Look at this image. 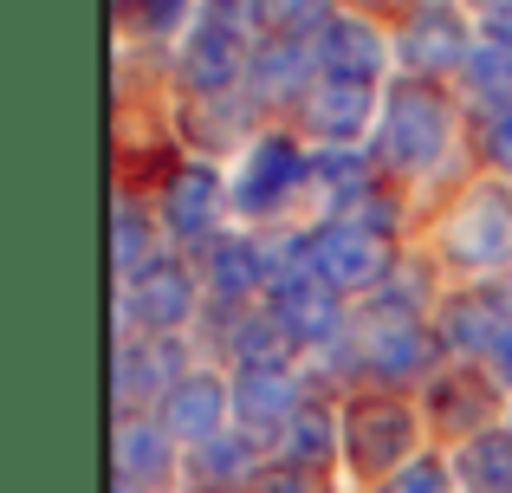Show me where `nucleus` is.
Instances as JSON below:
<instances>
[{
    "mask_svg": "<svg viewBox=\"0 0 512 493\" xmlns=\"http://www.w3.org/2000/svg\"><path fill=\"white\" fill-rule=\"evenodd\" d=\"M448 130H454V111L441 98L435 78H402L383 104V130H376V150H383L389 169H428L441 150H448Z\"/></svg>",
    "mask_w": 512,
    "mask_h": 493,
    "instance_id": "nucleus-1",
    "label": "nucleus"
},
{
    "mask_svg": "<svg viewBox=\"0 0 512 493\" xmlns=\"http://www.w3.org/2000/svg\"><path fill=\"white\" fill-rule=\"evenodd\" d=\"M441 351V331H422L415 318H396V312H376L357 338L344 344L350 370L370 383H409V377H428Z\"/></svg>",
    "mask_w": 512,
    "mask_h": 493,
    "instance_id": "nucleus-2",
    "label": "nucleus"
},
{
    "mask_svg": "<svg viewBox=\"0 0 512 493\" xmlns=\"http://www.w3.org/2000/svg\"><path fill=\"white\" fill-rule=\"evenodd\" d=\"M344 448L357 461V474H383V468H409L415 448V409L396 396H357L344 409Z\"/></svg>",
    "mask_w": 512,
    "mask_h": 493,
    "instance_id": "nucleus-3",
    "label": "nucleus"
},
{
    "mask_svg": "<svg viewBox=\"0 0 512 493\" xmlns=\"http://www.w3.org/2000/svg\"><path fill=\"white\" fill-rule=\"evenodd\" d=\"M312 273L331 292H376L396 273V260H389V241H376L363 228H344V221H325L312 234Z\"/></svg>",
    "mask_w": 512,
    "mask_h": 493,
    "instance_id": "nucleus-4",
    "label": "nucleus"
},
{
    "mask_svg": "<svg viewBox=\"0 0 512 493\" xmlns=\"http://www.w3.org/2000/svg\"><path fill=\"white\" fill-rule=\"evenodd\" d=\"M402 59H409L415 78H448L474 59L467 46V20L448 7V0H415L409 26H402Z\"/></svg>",
    "mask_w": 512,
    "mask_h": 493,
    "instance_id": "nucleus-5",
    "label": "nucleus"
},
{
    "mask_svg": "<svg viewBox=\"0 0 512 493\" xmlns=\"http://www.w3.org/2000/svg\"><path fill=\"white\" fill-rule=\"evenodd\" d=\"M188 312H195V273H188L182 260H163V253H156L143 273H130L124 305H117V318H124V325L137 318L150 338L156 331H175Z\"/></svg>",
    "mask_w": 512,
    "mask_h": 493,
    "instance_id": "nucleus-6",
    "label": "nucleus"
},
{
    "mask_svg": "<svg viewBox=\"0 0 512 493\" xmlns=\"http://www.w3.org/2000/svg\"><path fill=\"white\" fill-rule=\"evenodd\" d=\"M305 169L312 163H305V150L292 137H260L247 150V163H240V176H234V208L240 215H273L305 182Z\"/></svg>",
    "mask_w": 512,
    "mask_h": 493,
    "instance_id": "nucleus-7",
    "label": "nucleus"
},
{
    "mask_svg": "<svg viewBox=\"0 0 512 493\" xmlns=\"http://www.w3.org/2000/svg\"><path fill=\"white\" fill-rule=\"evenodd\" d=\"M448 253L461 266H500L512 253V195L506 189H474L448 215Z\"/></svg>",
    "mask_w": 512,
    "mask_h": 493,
    "instance_id": "nucleus-8",
    "label": "nucleus"
},
{
    "mask_svg": "<svg viewBox=\"0 0 512 493\" xmlns=\"http://www.w3.org/2000/svg\"><path fill=\"white\" fill-rule=\"evenodd\" d=\"M266 305H273V318L286 325L292 344H338V331H344V292H331L318 273L279 279L266 292Z\"/></svg>",
    "mask_w": 512,
    "mask_h": 493,
    "instance_id": "nucleus-9",
    "label": "nucleus"
},
{
    "mask_svg": "<svg viewBox=\"0 0 512 493\" xmlns=\"http://www.w3.org/2000/svg\"><path fill=\"white\" fill-rule=\"evenodd\" d=\"M240 72H253L240 26H234V20H201L195 33H188V46H182V78H188V91H195V98H227Z\"/></svg>",
    "mask_w": 512,
    "mask_h": 493,
    "instance_id": "nucleus-10",
    "label": "nucleus"
},
{
    "mask_svg": "<svg viewBox=\"0 0 512 493\" xmlns=\"http://www.w3.org/2000/svg\"><path fill=\"white\" fill-rule=\"evenodd\" d=\"M318 78H338V85H376V72L389 65V46L370 20L357 13H338V20L318 33Z\"/></svg>",
    "mask_w": 512,
    "mask_h": 493,
    "instance_id": "nucleus-11",
    "label": "nucleus"
},
{
    "mask_svg": "<svg viewBox=\"0 0 512 493\" xmlns=\"http://www.w3.org/2000/svg\"><path fill=\"white\" fill-rule=\"evenodd\" d=\"M506 331H512V292H500V286H467L461 299H448V312H441V344H448V351L493 357Z\"/></svg>",
    "mask_w": 512,
    "mask_h": 493,
    "instance_id": "nucleus-12",
    "label": "nucleus"
},
{
    "mask_svg": "<svg viewBox=\"0 0 512 493\" xmlns=\"http://www.w3.org/2000/svg\"><path fill=\"white\" fill-rule=\"evenodd\" d=\"M188 370H182V357H175V344L169 338H150V344H137V338H124L117 344V377H111V390H117V409L124 416H137V403L143 396H156V390H175Z\"/></svg>",
    "mask_w": 512,
    "mask_h": 493,
    "instance_id": "nucleus-13",
    "label": "nucleus"
},
{
    "mask_svg": "<svg viewBox=\"0 0 512 493\" xmlns=\"http://www.w3.org/2000/svg\"><path fill=\"white\" fill-rule=\"evenodd\" d=\"M214 208H221V176L201 163L175 169L163 182V202H156V215H163V228L175 241H208L214 234Z\"/></svg>",
    "mask_w": 512,
    "mask_h": 493,
    "instance_id": "nucleus-14",
    "label": "nucleus"
},
{
    "mask_svg": "<svg viewBox=\"0 0 512 493\" xmlns=\"http://www.w3.org/2000/svg\"><path fill=\"white\" fill-rule=\"evenodd\" d=\"M370 104H376L370 85H338V78H318V85L305 91L299 117H305V130H312V137H325L331 150H338V143H357L363 137Z\"/></svg>",
    "mask_w": 512,
    "mask_h": 493,
    "instance_id": "nucleus-15",
    "label": "nucleus"
},
{
    "mask_svg": "<svg viewBox=\"0 0 512 493\" xmlns=\"http://www.w3.org/2000/svg\"><path fill=\"white\" fill-rule=\"evenodd\" d=\"M234 409V390H221V377H182L175 390L163 396V429L175 442L201 448L221 435V416Z\"/></svg>",
    "mask_w": 512,
    "mask_h": 493,
    "instance_id": "nucleus-16",
    "label": "nucleus"
},
{
    "mask_svg": "<svg viewBox=\"0 0 512 493\" xmlns=\"http://www.w3.org/2000/svg\"><path fill=\"white\" fill-rule=\"evenodd\" d=\"M312 65H318V52L305 46V39H266L260 52H253V98L260 104H286V98H299L305 104V91L318 85L312 78Z\"/></svg>",
    "mask_w": 512,
    "mask_h": 493,
    "instance_id": "nucleus-17",
    "label": "nucleus"
},
{
    "mask_svg": "<svg viewBox=\"0 0 512 493\" xmlns=\"http://www.w3.org/2000/svg\"><path fill=\"white\" fill-rule=\"evenodd\" d=\"M175 461V435L156 416H117V481L156 487Z\"/></svg>",
    "mask_w": 512,
    "mask_h": 493,
    "instance_id": "nucleus-18",
    "label": "nucleus"
},
{
    "mask_svg": "<svg viewBox=\"0 0 512 493\" xmlns=\"http://www.w3.org/2000/svg\"><path fill=\"white\" fill-rule=\"evenodd\" d=\"M260 286H266V253H260V241H247V234L214 241V253H208V292H214V299L247 312V305L260 299Z\"/></svg>",
    "mask_w": 512,
    "mask_h": 493,
    "instance_id": "nucleus-19",
    "label": "nucleus"
},
{
    "mask_svg": "<svg viewBox=\"0 0 512 493\" xmlns=\"http://www.w3.org/2000/svg\"><path fill=\"white\" fill-rule=\"evenodd\" d=\"M299 377H292L286 364H273V370H240V383H234V416L247 422V429H266V422H292L299 416Z\"/></svg>",
    "mask_w": 512,
    "mask_h": 493,
    "instance_id": "nucleus-20",
    "label": "nucleus"
},
{
    "mask_svg": "<svg viewBox=\"0 0 512 493\" xmlns=\"http://www.w3.org/2000/svg\"><path fill=\"white\" fill-rule=\"evenodd\" d=\"M428 409H435V422L448 435H487L480 422H487V409H493V396H487V377H435L428 383Z\"/></svg>",
    "mask_w": 512,
    "mask_h": 493,
    "instance_id": "nucleus-21",
    "label": "nucleus"
},
{
    "mask_svg": "<svg viewBox=\"0 0 512 493\" xmlns=\"http://www.w3.org/2000/svg\"><path fill=\"white\" fill-rule=\"evenodd\" d=\"M454 474L467 481V493H512V429H487L474 442H461Z\"/></svg>",
    "mask_w": 512,
    "mask_h": 493,
    "instance_id": "nucleus-22",
    "label": "nucleus"
},
{
    "mask_svg": "<svg viewBox=\"0 0 512 493\" xmlns=\"http://www.w3.org/2000/svg\"><path fill=\"white\" fill-rule=\"evenodd\" d=\"M234 364L240 370H273L279 357H286V325L273 318V305H247V312H234Z\"/></svg>",
    "mask_w": 512,
    "mask_h": 493,
    "instance_id": "nucleus-23",
    "label": "nucleus"
},
{
    "mask_svg": "<svg viewBox=\"0 0 512 493\" xmlns=\"http://www.w3.org/2000/svg\"><path fill=\"white\" fill-rule=\"evenodd\" d=\"M461 85H467V98L474 104H487V117L493 111H506L512 104V46H474V59L461 65Z\"/></svg>",
    "mask_w": 512,
    "mask_h": 493,
    "instance_id": "nucleus-24",
    "label": "nucleus"
},
{
    "mask_svg": "<svg viewBox=\"0 0 512 493\" xmlns=\"http://www.w3.org/2000/svg\"><path fill=\"white\" fill-rule=\"evenodd\" d=\"M253 20L266 26V39H312V26L325 33L338 13L331 0H253Z\"/></svg>",
    "mask_w": 512,
    "mask_h": 493,
    "instance_id": "nucleus-25",
    "label": "nucleus"
},
{
    "mask_svg": "<svg viewBox=\"0 0 512 493\" xmlns=\"http://www.w3.org/2000/svg\"><path fill=\"white\" fill-rule=\"evenodd\" d=\"M156 221H163V215H150V208L130 202V195L117 202V273H124V279L143 273V266L156 260Z\"/></svg>",
    "mask_w": 512,
    "mask_h": 493,
    "instance_id": "nucleus-26",
    "label": "nucleus"
},
{
    "mask_svg": "<svg viewBox=\"0 0 512 493\" xmlns=\"http://www.w3.org/2000/svg\"><path fill=\"white\" fill-rule=\"evenodd\" d=\"M188 468H195L201 487H234L240 474H253V442H247V435H214V442L195 448Z\"/></svg>",
    "mask_w": 512,
    "mask_h": 493,
    "instance_id": "nucleus-27",
    "label": "nucleus"
},
{
    "mask_svg": "<svg viewBox=\"0 0 512 493\" xmlns=\"http://www.w3.org/2000/svg\"><path fill=\"white\" fill-rule=\"evenodd\" d=\"M344 442V429L331 422V409L325 403H312V409H299V416L286 422V448H292V461H305V468H325V455Z\"/></svg>",
    "mask_w": 512,
    "mask_h": 493,
    "instance_id": "nucleus-28",
    "label": "nucleus"
},
{
    "mask_svg": "<svg viewBox=\"0 0 512 493\" xmlns=\"http://www.w3.org/2000/svg\"><path fill=\"white\" fill-rule=\"evenodd\" d=\"M182 124H188V137H195V143H208V150H214V143H227V137H234V124H240V104L234 98H208V104H188V111H182Z\"/></svg>",
    "mask_w": 512,
    "mask_h": 493,
    "instance_id": "nucleus-29",
    "label": "nucleus"
},
{
    "mask_svg": "<svg viewBox=\"0 0 512 493\" xmlns=\"http://www.w3.org/2000/svg\"><path fill=\"white\" fill-rule=\"evenodd\" d=\"M182 13H188V0H117V20H124L130 33H150V39L175 33Z\"/></svg>",
    "mask_w": 512,
    "mask_h": 493,
    "instance_id": "nucleus-30",
    "label": "nucleus"
},
{
    "mask_svg": "<svg viewBox=\"0 0 512 493\" xmlns=\"http://www.w3.org/2000/svg\"><path fill=\"white\" fill-rule=\"evenodd\" d=\"M422 299H428V266H396V273L376 286V312H396V318H415Z\"/></svg>",
    "mask_w": 512,
    "mask_h": 493,
    "instance_id": "nucleus-31",
    "label": "nucleus"
},
{
    "mask_svg": "<svg viewBox=\"0 0 512 493\" xmlns=\"http://www.w3.org/2000/svg\"><path fill=\"white\" fill-rule=\"evenodd\" d=\"M253 493H331L325 468H305V461H279V468L253 474Z\"/></svg>",
    "mask_w": 512,
    "mask_h": 493,
    "instance_id": "nucleus-32",
    "label": "nucleus"
},
{
    "mask_svg": "<svg viewBox=\"0 0 512 493\" xmlns=\"http://www.w3.org/2000/svg\"><path fill=\"white\" fill-rule=\"evenodd\" d=\"M383 493H448V468H441V461H409V468L396 474V481H389Z\"/></svg>",
    "mask_w": 512,
    "mask_h": 493,
    "instance_id": "nucleus-33",
    "label": "nucleus"
},
{
    "mask_svg": "<svg viewBox=\"0 0 512 493\" xmlns=\"http://www.w3.org/2000/svg\"><path fill=\"white\" fill-rule=\"evenodd\" d=\"M487 156H493L500 169H512V104L487 117Z\"/></svg>",
    "mask_w": 512,
    "mask_h": 493,
    "instance_id": "nucleus-34",
    "label": "nucleus"
},
{
    "mask_svg": "<svg viewBox=\"0 0 512 493\" xmlns=\"http://www.w3.org/2000/svg\"><path fill=\"white\" fill-rule=\"evenodd\" d=\"M487 39H493V46H512V0L487 7Z\"/></svg>",
    "mask_w": 512,
    "mask_h": 493,
    "instance_id": "nucleus-35",
    "label": "nucleus"
},
{
    "mask_svg": "<svg viewBox=\"0 0 512 493\" xmlns=\"http://www.w3.org/2000/svg\"><path fill=\"white\" fill-rule=\"evenodd\" d=\"M487 364H493V370H500V377L512 383V331H506V338H500V351H493V357H487Z\"/></svg>",
    "mask_w": 512,
    "mask_h": 493,
    "instance_id": "nucleus-36",
    "label": "nucleus"
},
{
    "mask_svg": "<svg viewBox=\"0 0 512 493\" xmlns=\"http://www.w3.org/2000/svg\"><path fill=\"white\" fill-rule=\"evenodd\" d=\"M363 7H396V0H363Z\"/></svg>",
    "mask_w": 512,
    "mask_h": 493,
    "instance_id": "nucleus-37",
    "label": "nucleus"
},
{
    "mask_svg": "<svg viewBox=\"0 0 512 493\" xmlns=\"http://www.w3.org/2000/svg\"><path fill=\"white\" fill-rule=\"evenodd\" d=\"M201 493H234V487H201Z\"/></svg>",
    "mask_w": 512,
    "mask_h": 493,
    "instance_id": "nucleus-38",
    "label": "nucleus"
},
{
    "mask_svg": "<svg viewBox=\"0 0 512 493\" xmlns=\"http://www.w3.org/2000/svg\"><path fill=\"white\" fill-rule=\"evenodd\" d=\"M214 7H240V0H214Z\"/></svg>",
    "mask_w": 512,
    "mask_h": 493,
    "instance_id": "nucleus-39",
    "label": "nucleus"
},
{
    "mask_svg": "<svg viewBox=\"0 0 512 493\" xmlns=\"http://www.w3.org/2000/svg\"><path fill=\"white\" fill-rule=\"evenodd\" d=\"M480 7H500V0H480Z\"/></svg>",
    "mask_w": 512,
    "mask_h": 493,
    "instance_id": "nucleus-40",
    "label": "nucleus"
}]
</instances>
